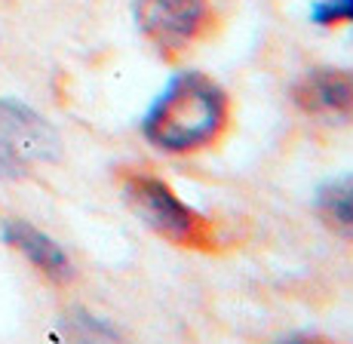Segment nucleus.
Instances as JSON below:
<instances>
[{"mask_svg":"<svg viewBox=\"0 0 353 344\" xmlns=\"http://www.w3.org/2000/svg\"><path fill=\"white\" fill-rule=\"evenodd\" d=\"M228 114V96L212 77L200 71H179L148 108L141 132L160 151L188 154L212 145L225 132Z\"/></svg>","mask_w":353,"mask_h":344,"instance_id":"nucleus-1","label":"nucleus"},{"mask_svg":"<svg viewBox=\"0 0 353 344\" xmlns=\"http://www.w3.org/2000/svg\"><path fill=\"white\" fill-rule=\"evenodd\" d=\"M123 197L129 209L151 227L157 237L175 246H212L206 219L175 197V191L157 175L132 172L123 179Z\"/></svg>","mask_w":353,"mask_h":344,"instance_id":"nucleus-2","label":"nucleus"},{"mask_svg":"<svg viewBox=\"0 0 353 344\" xmlns=\"http://www.w3.org/2000/svg\"><path fill=\"white\" fill-rule=\"evenodd\" d=\"M62 154L56 126L19 99H0V179L28 175L31 163H52Z\"/></svg>","mask_w":353,"mask_h":344,"instance_id":"nucleus-3","label":"nucleus"},{"mask_svg":"<svg viewBox=\"0 0 353 344\" xmlns=\"http://www.w3.org/2000/svg\"><path fill=\"white\" fill-rule=\"evenodd\" d=\"M132 16L139 31L163 56L188 50L206 34L212 10L206 0H135Z\"/></svg>","mask_w":353,"mask_h":344,"instance_id":"nucleus-4","label":"nucleus"},{"mask_svg":"<svg viewBox=\"0 0 353 344\" xmlns=\"http://www.w3.org/2000/svg\"><path fill=\"white\" fill-rule=\"evenodd\" d=\"M292 102L307 117L353 123V68H307L292 83Z\"/></svg>","mask_w":353,"mask_h":344,"instance_id":"nucleus-5","label":"nucleus"},{"mask_svg":"<svg viewBox=\"0 0 353 344\" xmlns=\"http://www.w3.org/2000/svg\"><path fill=\"white\" fill-rule=\"evenodd\" d=\"M0 237H3L6 246L19 249V252H22L43 276H50L52 283H68L74 276V265H71L65 249L46 231L28 225L25 219H3Z\"/></svg>","mask_w":353,"mask_h":344,"instance_id":"nucleus-6","label":"nucleus"},{"mask_svg":"<svg viewBox=\"0 0 353 344\" xmlns=\"http://www.w3.org/2000/svg\"><path fill=\"white\" fill-rule=\"evenodd\" d=\"M314 209L335 237L353 243V175H338L316 188Z\"/></svg>","mask_w":353,"mask_h":344,"instance_id":"nucleus-7","label":"nucleus"},{"mask_svg":"<svg viewBox=\"0 0 353 344\" xmlns=\"http://www.w3.org/2000/svg\"><path fill=\"white\" fill-rule=\"evenodd\" d=\"M310 22L320 28L332 25H353V0H314L310 3Z\"/></svg>","mask_w":353,"mask_h":344,"instance_id":"nucleus-8","label":"nucleus"},{"mask_svg":"<svg viewBox=\"0 0 353 344\" xmlns=\"http://www.w3.org/2000/svg\"><path fill=\"white\" fill-rule=\"evenodd\" d=\"M68 323H74L71 335H77V338H117V329L108 326V323L99 320V316L83 314V310H77L74 316H68Z\"/></svg>","mask_w":353,"mask_h":344,"instance_id":"nucleus-9","label":"nucleus"}]
</instances>
